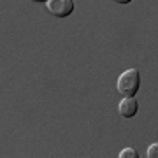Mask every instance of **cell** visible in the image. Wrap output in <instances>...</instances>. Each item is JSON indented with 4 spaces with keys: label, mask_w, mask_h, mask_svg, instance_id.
Wrapping results in <instances>:
<instances>
[{
    "label": "cell",
    "mask_w": 158,
    "mask_h": 158,
    "mask_svg": "<svg viewBox=\"0 0 158 158\" xmlns=\"http://www.w3.org/2000/svg\"><path fill=\"white\" fill-rule=\"evenodd\" d=\"M141 88V72L137 69H128L118 77V91L123 97H135Z\"/></svg>",
    "instance_id": "1"
},
{
    "label": "cell",
    "mask_w": 158,
    "mask_h": 158,
    "mask_svg": "<svg viewBox=\"0 0 158 158\" xmlns=\"http://www.w3.org/2000/svg\"><path fill=\"white\" fill-rule=\"evenodd\" d=\"M48 11L56 18H67L74 11V0H48Z\"/></svg>",
    "instance_id": "2"
},
{
    "label": "cell",
    "mask_w": 158,
    "mask_h": 158,
    "mask_svg": "<svg viewBox=\"0 0 158 158\" xmlns=\"http://www.w3.org/2000/svg\"><path fill=\"white\" fill-rule=\"evenodd\" d=\"M118 111L123 118H134L139 111V102L135 100V97H123V100L118 106Z\"/></svg>",
    "instance_id": "3"
},
{
    "label": "cell",
    "mask_w": 158,
    "mask_h": 158,
    "mask_svg": "<svg viewBox=\"0 0 158 158\" xmlns=\"http://www.w3.org/2000/svg\"><path fill=\"white\" fill-rule=\"evenodd\" d=\"M137 156H139L137 155V149H134V148H125L119 153V158H137Z\"/></svg>",
    "instance_id": "4"
},
{
    "label": "cell",
    "mask_w": 158,
    "mask_h": 158,
    "mask_svg": "<svg viewBox=\"0 0 158 158\" xmlns=\"http://www.w3.org/2000/svg\"><path fill=\"white\" fill-rule=\"evenodd\" d=\"M158 156V144H151L148 148V158H156Z\"/></svg>",
    "instance_id": "5"
},
{
    "label": "cell",
    "mask_w": 158,
    "mask_h": 158,
    "mask_svg": "<svg viewBox=\"0 0 158 158\" xmlns=\"http://www.w3.org/2000/svg\"><path fill=\"white\" fill-rule=\"evenodd\" d=\"M114 2H116V4H130L132 0H114Z\"/></svg>",
    "instance_id": "6"
},
{
    "label": "cell",
    "mask_w": 158,
    "mask_h": 158,
    "mask_svg": "<svg viewBox=\"0 0 158 158\" xmlns=\"http://www.w3.org/2000/svg\"><path fill=\"white\" fill-rule=\"evenodd\" d=\"M34 2H48V0H34Z\"/></svg>",
    "instance_id": "7"
}]
</instances>
